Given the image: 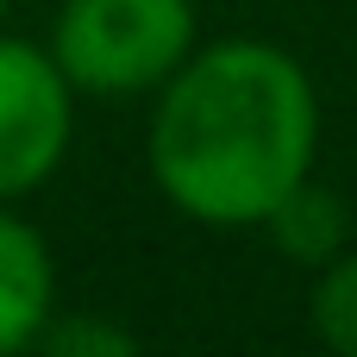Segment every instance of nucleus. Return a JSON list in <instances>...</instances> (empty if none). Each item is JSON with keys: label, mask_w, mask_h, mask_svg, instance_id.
Wrapping results in <instances>:
<instances>
[{"label": "nucleus", "mask_w": 357, "mask_h": 357, "mask_svg": "<svg viewBox=\"0 0 357 357\" xmlns=\"http://www.w3.org/2000/svg\"><path fill=\"white\" fill-rule=\"evenodd\" d=\"M264 232L282 245V257L320 270V264H333V257L351 245V213H345V201H339L333 188H320V182L307 176V182H295V188L270 207Z\"/></svg>", "instance_id": "39448f33"}, {"label": "nucleus", "mask_w": 357, "mask_h": 357, "mask_svg": "<svg viewBox=\"0 0 357 357\" xmlns=\"http://www.w3.org/2000/svg\"><path fill=\"white\" fill-rule=\"evenodd\" d=\"M50 314H56L50 245H44V232L31 220L6 213V201H0V357L38 345Z\"/></svg>", "instance_id": "20e7f679"}, {"label": "nucleus", "mask_w": 357, "mask_h": 357, "mask_svg": "<svg viewBox=\"0 0 357 357\" xmlns=\"http://www.w3.org/2000/svg\"><path fill=\"white\" fill-rule=\"evenodd\" d=\"M314 339L339 357H357V245H345L333 264H320L314 301H307Z\"/></svg>", "instance_id": "423d86ee"}, {"label": "nucleus", "mask_w": 357, "mask_h": 357, "mask_svg": "<svg viewBox=\"0 0 357 357\" xmlns=\"http://www.w3.org/2000/svg\"><path fill=\"white\" fill-rule=\"evenodd\" d=\"M44 351H63V357H75V351H100V357H113V351H132L138 339L132 333H119V326H107V320H63L56 326V314H50V326H44V339H38Z\"/></svg>", "instance_id": "0eeeda50"}, {"label": "nucleus", "mask_w": 357, "mask_h": 357, "mask_svg": "<svg viewBox=\"0 0 357 357\" xmlns=\"http://www.w3.org/2000/svg\"><path fill=\"white\" fill-rule=\"evenodd\" d=\"M75 138V88L56 56L0 31V201L31 195L56 176Z\"/></svg>", "instance_id": "7ed1b4c3"}, {"label": "nucleus", "mask_w": 357, "mask_h": 357, "mask_svg": "<svg viewBox=\"0 0 357 357\" xmlns=\"http://www.w3.org/2000/svg\"><path fill=\"white\" fill-rule=\"evenodd\" d=\"M0 25H6V0H0Z\"/></svg>", "instance_id": "6e6552de"}, {"label": "nucleus", "mask_w": 357, "mask_h": 357, "mask_svg": "<svg viewBox=\"0 0 357 357\" xmlns=\"http://www.w3.org/2000/svg\"><path fill=\"white\" fill-rule=\"evenodd\" d=\"M75 94H151L195 50L188 0H63L44 44Z\"/></svg>", "instance_id": "f03ea898"}, {"label": "nucleus", "mask_w": 357, "mask_h": 357, "mask_svg": "<svg viewBox=\"0 0 357 357\" xmlns=\"http://www.w3.org/2000/svg\"><path fill=\"white\" fill-rule=\"evenodd\" d=\"M320 94L314 75L264 38L195 44L157 88L151 182L195 226H264L270 207L314 176Z\"/></svg>", "instance_id": "f257e3e1"}]
</instances>
